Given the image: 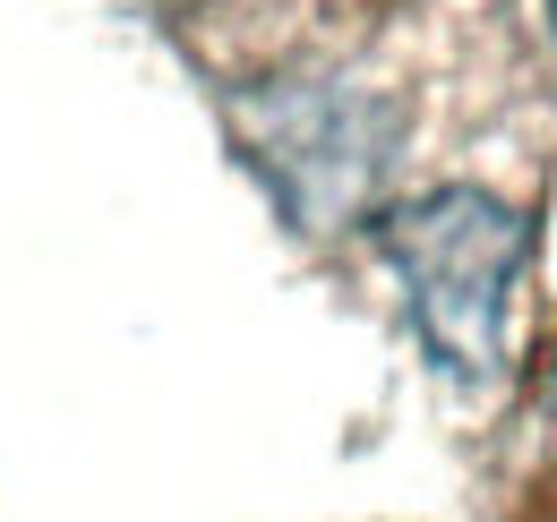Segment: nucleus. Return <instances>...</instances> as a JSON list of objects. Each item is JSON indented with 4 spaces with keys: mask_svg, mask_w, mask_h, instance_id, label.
Instances as JSON below:
<instances>
[{
    "mask_svg": "<svg viewBox=\"0 0 557 522\" xmlns=\"http://www.w3.org/2000/svg\"><path fill=\"white\" fill-rule=\"evenodd\" d=\"M386 258L412 291L429 351L455 377H488L506 360V300L523 274V223L481 189H437L386 214Z\"/></svg>",
    "mask_w": 557,
    "mask_h": 522,
    "instance_id": "f257e3e1",
    "label": "nucleus"
}]
</instances>
